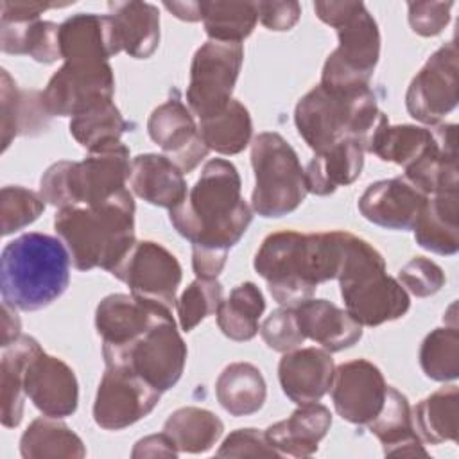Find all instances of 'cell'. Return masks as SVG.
Returning <instances> with one entry per match:
<instances>
[{
  "mask_svg": "<svg viewBox=\"0 0 459 459\" xmlns=\"http://www.w3.org/2000/svg\"><path fill=\"white\" fill-rule=\"evenodd\" d=\"M240 190L235 165L215 158L206 161L185 201L169 213L174 230L192 244V269L199 278L221 274L228 251L253 221V208Z\"/></svg>",
  "mask_w": 459,
  "mask_h": 459,
  "instance_id": "cell-1",
  "label": "cell"
},
{
  "mask_svg": "<svg viewBox=\"0 0 459 459\" xmlns=\"http://www.w3.org/2000/svg\"><path fill=\"white\" fill-rule=\"evenodd\" d=\"M346 231L299 233L281 230L267 235L255 255V271L281 307H298L317 285L337 278Z\"/></svg>",
  "mask_w": 459,
  "mask_h": 459,
  "instance_id": "cell-2",
  "label": "cell"
},
{
  "mask_svg": "<svg viewBox=\"0 0 459 459\" xmlns=\"http://www.w3.org/2000/svg\"><path fill=\"white\" fill-rule=\"evenodd\" d=\"M54 230L79 271L111 269L127 255L134 238V201L124 188L95 206L59 208Z\"/></svg>",
  "mask_w": 459,
  "mask_h": 459,
  "instance_id": "cell-3",
  "label": "cell"
},
{
  "mask_svg": "<svg viewBox=\"0 0 459 459\" xmlns=\"http://www.w3.org/2000/svg\"><path fill=\"white\" fill-rule=\"evenodd\" d=\"M70 253L61 238L23 233L7 242L0 256V292L18 310H41L54 303L70 281Z\"/></svg>",
  "mask_w": 459,
  "mask_h": 459,
  "instance_id": "cell-4",
  "label": "cell"
},
{
  "mask_svg": "<svg viewBox=\"0 0 459 459\" xmlns=\"http://www.w3.org/2000/svg\"><path fill=\"white\" fill-rule=\"evenodd\" d=\"M384 117L369 86L330 90L317 84L298 100L294 109L296 129L314 152L342 140H359L366 151L368 138Z\"/></svg>",
  "mask_w": 459,
  "mask_h": 459,
  "instance_id": "cell-5",
  "label": "cell"
},
{
  "mask_svg": "<svg viewBox=\"0 0 459 459\" xmlns=\"http://www.w3.org/2000/svg\"><path fill=\"white\" fill-rule=\"evenodd\" d=\"M337 280L346 312L362 326L400 319L411 307L407 290L385 273L384 256L368 240L350 231Z\"/></svg>",
  "mask_w": 459,
  "mask_h": 459,
  "instance_id": "cell-6",
  "label": "cell"
},
{
  "mask_svg": "<svg viewBox=\"0 0 459 459\" xmlns=\"http://www.w3.org/2000/svg\"><path fill=\"white\" fill-rule=\"evenodd\" d=\"M129 172V149L115 140L88 151L81 161L50 165L39 179V194L57 208L95 206L124 190Z\"/></svg>",
  "mask_w": 459,
  "mask_h": 459,
  "instance_id": "cell-7",
  "label": "cell"
},
{
  "mask_svg": "<svg viewBox=\"0 0 459 459\" xmlns=\"http://www.w3.org/2000/svg\"><path fill=\"white\" fill-rule=\"evenodd\" d=\"M330 27L337 30L339 45L326 57L321 86L353 90L369 86L380 57V30L362 2H337Z\"/></svg>",
  "mask_w": 459,
  "mask_h": 459,
  "instance_id": "cell-8",
  "label": "cell"
},
{
  "mask_svg": "<svg viewBox=\"0 0 459 459\" xmlns=\"http://www.w3.org/2000/svg\"><path fill=\"white\" fill-rule=\"evenodd\" d=\"M255 188L251 208L262 217L278 219L294 212L307 197L305 169L292 145L278 133H260L251 142Z\"/></svg>",
  "mask_w": 459,
  "mask_h": 459,
  "instance_id": "cell-9",
  "label": "cell"
},
{
  "mask_svg": "<svg viewBox=\"0 0 459 459\" xmlns=\"http://www.w3.org/2000/svg\"><path fill=\"white\" fill-rule=\"evenodd\" d=\"M242 61V43L210 39L195 50L190 65L186 102L199 120L221 113L230 104Z\"/></svg>",
  "mask_w": 459,
  "mask_h": 459,
  "instance_id": "cell-10",
  "label": "cell"
},
{
  "mask_svg": "<svg viewBox=\"0 0 459 459\" xmlns=\"http://www.w3.org/2000/svg\"><path fill=\"white\" fill-rule=\"evenodd\" d=\"M106 366L127 368L152 384L169 391L178 384L186 362V344L176 328L174 317L163 319L147 330L126 350L104 359Z\"/></svg>",
  "mask_w": 459,
  "mask_h": 459,
  "instance_id": "cell-11",
  "label": "cell"
},
{
  "mask_svg": "<svg viewBox=\"0 0 459 459\" xmlns=\"http://www.w3.org/2000/svg\"><path fill=\"white\" fill-rule=\"evenodd\" d=\"M115 77L109 63H63L41 91L50 117H77L113 102Z\"/></svg>",
  "mask_w": 459,
  "mask_h": 459,
  "instance_id": "cell-12",
  "label": "cell"
},
{
  "mask_svg": "<svg viewBox=\"0 0 459 459\" xmlns=\"http://www.w3.org/2000/svg\"><path fill=\"white\" fill-rule=\"evenodd\" d=\"M111 274L124 281L133 296L172 308L183 271L178 258L161 244L136 240L127 255L111 269Z\"/></svg>",
  "mask_w": 459,
  "mask_h": 459,
  "instance_id": "cell-13",
  "label": "cell"
},
{
  "mask_svg": "<svg viewBox=\"0 0 459 459\" xmlns=\"http://www.w3.org/2000/svg\"><path fill=\"white\" fill-rule=\"evenodd\" d=\"M160 394L152 384L127 368L106 366L100 378L93 420L104 430H122L154 411Z\"/></svg>",
  "mask_w": 459,
  "mask_h": 459,
  "instance_id": "cell-14",
  "label": "cell"
},
{
  "mask_svg": "<svg viewBox=\"0 0 459 459\" xmlns=\"http://www.w3.org/2000/svg\"><path fill=\"white\" fill-rule=\"evenodd\" d=\"M457 47L448 41L439 47L411 81L405 106L412 118L437 126L457 106Z\"/></svg>",
  "mask_w": 459,
  "mask_h": 459,
  "instance_id": "cell-15",
  "label": "cell"
},
{
  "mask_svg": "<svg viewBox=\"0 0 459 459\" xmlns=\"http://www.w3.org/2000/svg\"><path fill=\"white\" fill-rule=\"evenodd\" d=\"M172 317L170 308L133 294H109L95 310V328L102 337L104 359L115 355L163 319Z\"/></svg>",
  "mask_w": 459,
  "mask_h": 459,
  "instance_id": "cell-16",
  "label": "cell"
},
{
  "mask_svg": "<svg viewBox=\"0 0 459 459\" xmlns=\"http://www.w3.org/2000/svg\"><path fill=\"white\" fill-rule=\"evenodd\" d=\"M387 384L382 371L366 359H355L335 368L330 394L335 412L353 423L368 425L382 411Z\"/></svg>",
  "mask_w": 459,
  "mask_h": 459,
  "instance_id": "cell-17",
  "label": "cell"
},
{
  "mask_svg": "<svg viewBox=\"0 0 459 459\" xmlns=\"http://www.w3.org/2000/svg\"><path fill=\"white\" fill-rule=\"evenodd\" d=\"M147 131L151 140L183 174L192 172L210 152L190 109L178 99H169L151 113Z\"/></svg>",
  "mask_w": 459,
  "mask_h": 459,
  "instance_id": "cell-18",
  "label": "cell"
},
{
  "mask_svg": "<svg viewBox=\"0 0 459 459\" xmlns=\"http://www.w3.org/2000/svg\"><path fill=\"white\" fill-rule=\"evenodd\" d=\"M23 389L34 407L50 418L72 416L79 402L74 369L61 359L39 350L27 364Z\"/></svg>",
  "mask_w": 459,
  "mask_h": 459,
  "instance_id": "cell-19",
  "label": "cell"
},
{
  "mask_svg": "<svg viewBox=\"0 0 459 459\" xmlns=\"http://www.w3.org/2000/svg\"><path fill=\"white\" fill-rule=\"evenodd\" d=\"M429 195L405 178L371 183L359 199L362 217L385 230H412Z\"/></svg>",
  "mask_w": 459,
  "mask_h": 459,
  "instance_id": "cell-20",
  "label": "cell"
},
{
  "mask_svg": "<svg viewBox=\"0 0 459 459\" xmlns=\"http://www.w3.org/2000/svg\"><path fill=\"white\" fill-rule=\"evenodd\" d=\"M333 371L330 351L314 346L287 351L278 364L281 391L298 405L319 402L330 391Z\"/></svg>",
  "mask_w": 459,
  "mask_h": 459,
  "instance_id": "cell-21",
  "label": "cell"
},
{
  "mask_svg": "<svg viewBox=\"0 0 459 459\" xmlns=\"http://www.w3.org/2000/svg\"><path fill=\"white\" fill-rule=\"evenodd\" d=\"M61 57L66 63H108L122 50L111 16L81 13L59 25Z\"/></svg>",
  "mask_w": 459,
  "mask_h": 459,
  "instance_id": "cell-22",
  "label": "cell"
},
{
  "mask_svg": "<svg viewBox=\"0 0 459 459\" xmlns=\"http://www.w3.org/2000/svg\"><path fill=\"white\" fill-rule=\"evenodd\" d=\"M434 140L427 151L405 169V179L427 195L457 192V151L455 124L432 126Z\"/></svg>",
  "mask_w": 459,
  "mask_h": 459,
  "instance_id": "cell-23",
  "label": "cell"
},
{
  "mask_svg": "<svg viewBox=\"0 0 459 459\" xmlns=\"http://www.w3.org/2000/svg\"><path fill=\"white\" fill-rule=\"evenodd\" d=\"M294 312L305 339H312L330 353L351 348L362 337V325L346 308H339L328 299L310 298L294 307Z\"/></svg>",
  "mask_w": 459,
  "mask_h": 459,
  "instance_id": "cell-24",
  "label": "cell"
},
{
  "mask_svg": "<svg viewBox=\"0 0 459 459\" xmlns=\"http://www.w3.org/2000/svg\"><path fill=\"white\" fill-rule=\"evenodd\" d=\"M330 425L328 407L312 402L299 405L287 420L267 427L265 436L280 457H308L317 452L319 441L326 436Z\"/></svg>",
  "mask_w": 459,
  "mask_h": 459,
  "instance_id": "cell-25",
  "label": "cell"
},
{
  "mask_svg": "<svg viewBox=\"0 0 459 459\" xmlns=\"http://www.w3.org/2000/svg\"><path fill=\"white\" fill-rule=\"evenodd\" d=\"M131 190L143 201L161 208H176L188 190L181 169L165 154H138L131 160Z\"/></svg>",
  "mask_w": 459,
  "mask_h": 459,
  "instance_id": "cell-26",
  "label": "cell"
},
{
  "mask_svg": "<svg viewBox=\"0 0 459 459\" xmlns=\"http://www.w3.org/2000/svg\"><path fill=\"white\" fill-rule=\"evenodd\" d=\"M364 152L359 140H342L316 152L305 169L307 190L316 195H330L339 186L351 185L362 172Z\"/></svg>",
  "mask_w": 459,
  "mask_h": 459,
  "instance_id": "cell-27",
  "label": "cell"
},
{
  "mask_svg": "<svg viewBox=\"0 0 459 459\" xmlns=\"http://www.w3.org/2000/svg\"><path fill=\"white\" fill-rule=\"evenodd\" d=\"M368 427L382 443L385 455H429L414 429L412 411L405 394L391 385H387L382 411Z\"/></svg>",
  "mask_w": 459,
  "mask_h": 459,
  "instance_id": "cell-28",
  "label": "cell"
},
{
  "mask_svg": "<svg viewBox=\"0 0 459 459\" xmlns=\"http://www.w3.org/2000/svg\"><path fill=\"white\" fill-rule=\"evenodd\" d=\"M2 104V151H5L16 136L38 134L47 129L50 115L47 113L41 91L20 90L7 70H2L0 82Z\"/></svg>",
  "mask_w": 459,
  "mask_h": 459,
  "instance_id": "cell-29",
  "label": "cell"
},
{
  "mask_svg": "<svg viewBox=\"0 0 459 459\" xmlns=\"http://www.w3.org/2000/svg\"><path fill=\"white\" fill-rule=\"evenodd\" d=\"M120 47L134 59H147L160 43V13L149 2H109Z\"/></svg>",
  "mask_w": 459,
  "mask_h": 459,
  "instance_id": "cell-30",
  "label": "cell"
},
{
  "mask_svg": "<svg viewBox=\"0 0 459 459\" xmlns=\"http://www.w3.org/2000/svg\"><path fill=\"white\" fill-rule=\"evenodd\" d=\"M457 192L429 195L421 215L414 224V240L436 255H455L459 249V206Z\"/></svg>",
  "mask_w": 459,
  "mask_h": 459,
  "instance_id": "cell-31",
  "label": "cell"
},
{
  "mask_svg": "<svg viewBox=\"0 0 459 459\" xmlns=\"http://www.w3.org/2000/svg\"><path fill=\"white\" fill-rule=\"evenodd\" d=\"M41 350L39 342L30 335H20L14 342L5 346L0 360V400H2V425L14 429L23 418V375L29 360Z\"/></svg>",
  "mask_w": 459,
  "mask_h": 459,
  "instance_id": "cell-32",
  "label": "cell"
},
{
  "mask_svg": "<svg viewBox=\"0 0 459 459\" xmlns=\"http://www.w3.org/2000/svg\"><path fill=\"white\" fill-rule=\"evenodd\" d=\"M217 402L231 416H249L262 409L267 385L262 371L249 362H233L222 369L215 382Z\"/></svg>",
  "mask_w": 459,
  "mask_h": 459,
  "instance_id": "cell-33",
  "label": "cell"
},
{
  "mask_svg": "<svg viewBox=\"0 0 459 459\" xmlns=\"http://www.w3.org/2000/svg\"><path fill=\"white\" fill-rule=\"evenodd\" d=\"M0 48L5 54L29 56L38 63H56L61 57L59 25L47 20H0Z\"/></svg>",
  "mask_w": 459,
  "mask_h": 459,
  "instance_id": "cell-34",
  "label": "cell"
},
{
  "mask_svg": "<svg viewBox=\"0 0 459 459\" xmlns=\"http://www.w3.org/2000/svg\"><path fill=\"white\" fill-rule=\"evenodd\" d=\"M434 129L432 126H391L387 117H384L373 129L366 142V152H373L382 161H391L407 169L414 163L432 143Z\"/></svg>",
  "mask_w": 459,
  "mask_h": 459,
  "instance_id": "cell-35",
  "label": "cell"
},
{
  "mask_svg": "<svg viewBox=\"0 0 459 459\" xmlns=\"http://www.w3.org/2000/svg\"><path fill=\"white\" fill-rule=\"evenodd\" d=\"M20 454L25 459H81L86 455V448L66 423L43 414L22 434Z\"/></svg>",
  "mask_w": 459,
  "mask_h": 459,
  "instance_id": "cell-36",
  "label": "cell"
},
{
  "mask_svg": "<svg viewBox=\"0 0 459 459\" xmlns=\"http://www.w3.org/2000/svg\"><path fill=\"white\" fill-rule=\"evenodd\" d=\"M457 420H459V389L454 384L434 391L412 409L414 429L420 439L430 445L457 441V432H459Z\"/></svg>",
  "mask_w": 459,
  "mask_h": 459,
  "instance_id": "cell-37",
  "label": "cell"
},
{
  "mask_svg": "<svg viewBox=\"0 0 459 459\" xmlns=\"http://www.w3.org/2000/svg\"><path fill=\"white\" fill-rule=\"evenodd\" d=\"M163 432L178 452L203 454L219 441L224 432V423L208 409L181 407L167 418Z\"/></svg>",
  "mask_w": 459,
  "mask_h": 459,
  "instance_id": "cell-38",
  "label": "cell"
},
{
  "mask_svg": "<svg viewBox=\"0 0 459 459\" xmlns=\"http://www.w3.org/2000/svg\"><path fill=\"white\" fill-rule=\"evenodd\" d=\"M265 308L262 290L253 281L237 285L217 308V325L231 341H251L260 326L258 319Z\"/></svg>",
  "mask_w": 459,
  "mask_h": 459,
  "instance_id": "cell-39",
  "label": "cell"
},
{
  "mask_svg": "<svg viewBox=\"0 0 459 459\" xmlns=\"http://www.w3.org/2000/svg\"><path fill=\"white\" fill-rule=\"evenodd\" d=\"M199 133L210 151L226 156L238 154L251 140V115L242 102L231 99L221 113L199 120Z\"/></svg>",
  "mask_w": 459,
  "mask_h": 459,
  "instance_id": "cell-40",
  "label": "cell"
},
{
  "mask_svg": "<svg viewBox=\"0 0 459 459\" xmlns=\"http://www.w3.org/2000/svg\"><path fill=\"white\" fill-rule=\"evenodd\" d=\"M204 32L213 41L242 43L258 22L255 2H201Z\"/></svg>",
  "mask_w": 459,
  "mask_h": 459,
  "instance_id": "cell-41",
  "label": "cell"
},
{
  "mask_svg": "<svg viewBox=\"0 0 459 459\" xmlns=\"http://www.w3.org/2000/svg\"><path fill=\"white\" fill-rule=\"evenodd\" d=\"M420 366L436 382L459 377V330L457 325L432 330L421 342Z\"/></svg>",
  "mask_w": 459,
  "mask_h": 459,
  "instance_id": "cell-42",
  "label": "cell"
},
{
  "mask_svg": "<svg viewBox=\"0 0 459 459\" xmlns=\"http://www.w3.org/2000/svg\"><path fill=\"white\" fill-rule=\"evenodd\" d=\"M68 127L75 142L91 151L99 145L120 140V136L129 129V124L124 120L120 109L113 102H106L74 117Z\"/></svg>",
  "mask_w": 459,
  "mask_h": 459,
  "instance_id": "cell-43",
  "label": "cell"
},
{
  "mask_svg": "<svg viewBox=\"0 0 459 459\" xmlns=\"http://www.w3.org/2000/svg\"><path fill=\"white\" fill-rule=\"evenodd\" d=\"M222 301V285L217 278L194 280L176 299L179 326L183 332L194 330L210 314H215Z\"/></svg>",
  "mask_w": 459,
  "mask_h": 459,
  "instance_id": "cell-44",
  "label": "cell"
},
{
  "mask_svg": "<svg viewBox=\"0 0 459 459\" xmlns=\"http://www.w3.org/2000/svg\"><path fill=\"white\" fill-rule=\"evenodd\" d=\"M45 212V199L23 186H4L0 192V219L2 235H11L30 222H34Z\"/></svg>",
  "mask_w": 459,
  "mask_h": 459,
  "instance_id": "cell-45",
  "label": "cell"
},
{
  "mask_svg": "<svg viewBox=\"0 0 459 459\" xmlns=\"http://www.w3.org/2000/svg\"><path fill=\"white\" fill-rule=\"evenodd\" d=\"M260 335L271 350L280 353L292 351L305 341L292 307H280L273 310L271 316H267V319L262 323Z\"/></svg>",
  "mask_w": 459,
  "mask_h": 459,
  "instance_id": "cell-46",
  "label": "cell"
},
{
  "mask_svg": "<svg viewBox=\"0 0 459 459\" xmlns=\"http://www.w3.org/2000/svg\"><path fill=\"white\" fill-rule=\"evenodd\" d=\"M398 280L416 298H429L445 285V273L436 262L425 256H414L400 269Z\"/></svg>",
  "mask_w": 459,
  "mask_h": 459,
  "instance_id": "cell-47",
  "label": "cell"
},
{
  "mask_svg": "<svg viewBox=\"0 0 459 459\" xmlns=\"http://www.w3.org/2000/svg\"><path fill=\"white\" fill-rule=\"evenodd\" d=\"M219 457H280L265 432L258 429L233 430L217 450Z\"/></svg>",
  "mask_w": 459,
  "mask_h": 459,
  "instance_id": "cell-48",
  "label": "cell"
},
{
  "mask_svg": "<svg viewBox=\"0 0 459 459\" xmlns=\"http://www.w3.org/2000/svg\"><path fill=\"white\" fill-rule=\"evenodd\" d=\"M407 7L411 29L420 36L430 38L448 25L454 2H411Z\"/></svg>",
  "mask_w": 459,
  "mask_h": 459,
  "instance_id": "cell-49",
  "label": "cell"
},
{
  "mask_svg": "<svg viewBox=\"0 0 459 459\" xmlns=\"http://www.w3.org/2000/svg\"><path fill=\"white\" fill-rule=\"evenodd\" d=\"M260 23L269 30H290L301 14L298 2H255Z\"/></svg>",
  "mask_w": 459,
  "mask_h": 459,
  "instance_id": "cell-50",
  "label": "cell"
},
{
  "mask_svg": "<svg viewBox=\"0 0 459 459\" xmlns=\"http://www.w3.org/2000/svg\"><path fill=\"white\" fill-rule=\"evenodd\" d=\"M70 4H50V2H2L0 4V20L7 22H27L38 20L41 13L50 7H65Z\"/></svg>",
  "mask_w": 459,
  "mask_h": 459,
  "instance_id": "cell-51",
  "label": "cell"
},
{
  "mask_svg": "<svg viewBox=\"0 0 459 459\" xmlns=\"http://www.w3.org/2000/svg\"><path fill=\"white\" fill-rule=\"evenodd\" d=\"M178 448L174 446V443L169 439V436L165 432L161 434H152L147 436L143 439H140L133 452L131 457L138 459V457H178Z\"/></svg>",
  "mask_w": 459,
  "mask_h": 459,
  "instance_id": "cell-52",
  "label": "cell"
},
{
  "mask_svg": "<svg viewBox=\"0 0 459 459\" xmlns=\"http://www.w3.org/2000/svg\"><path fill=\"white\" fill-rule=\"evenodd\" d=\"M18 308L9 305V303H2V337H0V344L5 348L11 342H14L20 337V328H22V321L18 317Z\"/></svg>",
  "mask_w": 459,
  "mask_h": 459,
  "instance_id": "cell-53",
  "label": "cell"
},
{
  "mask_svg": "<svg viewBox=\"0 0 459 459\" xmlns=\"http://www.w3.org/2000/svg\"><path fill=\"white\" fill-rule=\"evenodd\" d=\"M165 7L179 20H185V22L203 20L201 2H165Z\"/></svg>",
  "mask_w": 459,
  "mask_h": 459,
  "instance_id": "cell-54",
  "label": "cell"
}]
</instances>
